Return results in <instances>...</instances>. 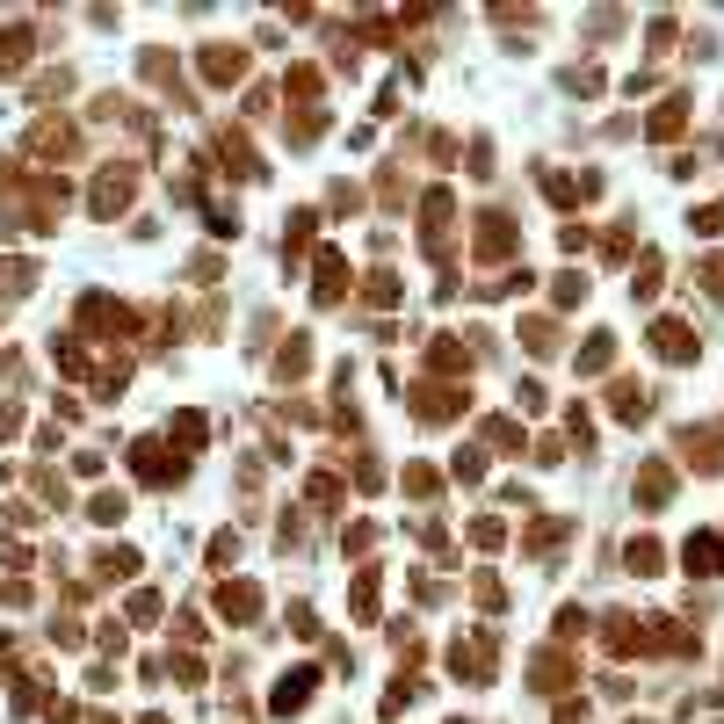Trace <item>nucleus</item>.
<instances>
[{
  "label": "nucleus",
  "mask_w": 724,
  "mask_h": 724,
  "mask_svg": "<svg viewBox=\"0 0 724 724\" xmlns=\"http://www.w3.org/2000/svg\"><path fill=\"white\" fill-rule=\"evenodd\" d=\"M131 196H138V167L109 160V167L95 174V196H87V210H95V218H116V210H124Z\"/></svg>",
  "instance_id": "obj_1"
},
{
  "label": "nucleus",
  "mask_w": 724,
  "mask_h": 724,
  "mask_svg": "<svg viewBox=\"0 0 724 724\" xmlns=\"http://www.w3.org/2000/svg\"><path fill=\"white\" fill-rule=\"evenodd\" d=\"M515 247H522L515 218H507V210H486L478 232H471V254H478V261H515Z\"/></svg>",
  "instance_id": "obj_2"
},
{
  "label": "nucleus",
  "mask_w": 724,
  "mask_h": 724,
  "mask_svg": "<svg viewBox=\"0 0 724 724\" xmlns=\"http://www.w3.org/2000/svg\"><path fill=\"white\" fill-rule=\"evenodd\" d=\"M645 341H652V355H659V362H696V355H703V341L688 334V319H652V334H645Z\"/></svg>",
  "instance_id": "obj_3"
},
{
  "label": "nucleus",
  "mask_w": 724,
  "mask_h": 724,
  "mask_svg": "<svg viewBox=\"0 0 724 724\" xmlns=\"http://www.w3.org/2000/svg\"><path fill=\"white\" fill-rule=\"evenodd\" d=\"M131 471H138V486H174V478H181V464L167 457L160 435H145V442L131 449Z\"/></svg>",
  "instance_id": "obj_4"
},
{
  "label": "nucleus",
  "mask_w": 724,
  "mask_h": 724,
  "mask_svg": "<svg viewBox=\"0 0 724 724\" xmlns=\"http://www.w3.org/2000/svg\"><path fill=\"white\" fill-rule=\"evenodd\" d=\"M413 413L428 420V428L457 420V413H464V384H420V391H413Z\"/></svg>",
  "instance_id": "obj_5"
},
{
  "label": "nucleus",
  "mask_w": 724,
  "mask_h": 724,
  "mask_svg": "<svg viewBox=\"0 0 724 724\" xmlns=\"http://www.w3.org/2000/svg\"><path fill=\"white\" fill-rule=\"evenodd\" d=\"M247 44H203V80L210 87H232V80H247Z\"/></svg>",
  "instance_id": "obj_6"
},
{
  "label": "nucleus",
  "mask_w": 724,
  "mask_h": 724,
  "mask_svg": "<svg viewBox=\"0 0 724 724\" xmlns=\"http://www.w3.org/2000/svg\"><path fill=\"white\" fill-rule=\"evenodd\" d=\"M312 297H319V305H341V297H348V261H341V247H319V261H312Z\"/></svg>",
  "instance_id": "obj_7"
},
{
  "label": "nucleus",
  "mask_w": 724,
  "mask_h": 724,
  "mask_svg": "<svg viewBox=\"0 0 724 724\" xmlns=\"http://www.w3.org/2000/svg\"><path fill=\"white\" fill-rule=\"evenodd\" d=\"M312 688H319V667H297V674H283V681H276L268 710H276V717H297V710L312 703Z\"/></svg>",
  "instance_id": "obj_8"
},
{
  "label": "nucleus",
  "mask_w": 724,
  "mask_h": 724,
  "mask_svg": "<svg viewBox=\"0 0 724 724\" xmlns=\"http://www.w3.org/2000/svg\"><path fill=\"white\" fill-rule=\"evenodd\" d=\"M681 565L696 572V580H717V572H724V536H710V529L688 536V543H681Z\"/></svg>",
  "instance_id": "obj_9"
},
{
  "label": "nucleus",
  "mask_w": 724,
  "mask_h": 724,
  "mask_svg": "<svg viewBox=\"0 0 724 724\" xmlns=\"http://www.w3.org/2000/svg\"><path fill=\"white\" fill-rule=\"evenodd\" d=\"M449 667H457L464 681H493V630H478L471 645H457V652H449Z\"/></svg>",
  "instance_id": "obj_10"
},
{
  "label": "nucleus",
  "mask_w": 724,
  "mask_h": 724,
  "mask_svg": "<svg viewBox=\"0 0 724 724\" xmlns=\"http://www.w3.org/2000/svg\"><path fill=\"white\" fill-rule=\"evenodd\" d=\"M681 449L696 471H724V428H681Z\"/></svg>",
  "instance_id": "obj_11"
},
{
  "label": "nucleus",
  "mask_w": 724,
  "mask_h": 724,
  "mask_svg": "<svg viewBox=\"0 0 724 724\" xmlns=\"http://www.w3.org/2000/svg\"><path fill=\"white\" fill-rule=\"evenodd\" d=\"M29 153H44V160H73V153H80V131H73V124H51V116H44V124L29 131Z\"/></svg>",
  "instance_id": "obj_12"
},
{
  "label": "nucleus",
  "mask_w": 724,
  "mask_h": 724,
  "mask_svg": "<svg viewBox=\"0 0 724 724\" xmlns=\"http://www.w3.org/2000/svg\"><path fill=\"white\" fill-rule=\"evenodd\" d=\"M609 413H616V420H630V428H638V420L652 413V391H645L638 377H616V384H609Z\"/></svg>",
  "instance_id": "obj_13"
},
{
  "label": "nucleus",
  "mask_w": 724,
  "mask_h": 724,
  "mask_svg": "<svg viewBox=\"0 0 724 724\" xmlns=\"http://www.w3.org/2000/svg\"><path fill=\"white\" fill-rule=\"evenodd\" d=\"M218 160H225V174H239V181H261L268 167L254 160V145L239 138V131H218Z\"/></svg>",
  "instance_id": "obj_14"
},
{
  "label": "nucleus",
  "mask_w": 724,
  "mask_h": 724,
  "mask_svg": "<svg viewBox=\"0 0 724 724\" xmlns=\"http://www.w3.org/2000/svg\"><path fill=\"white\" fill-rule=\"evenodd\" d=\"M218 616H232V623H254V616H261V587H247V580H225V587H218Z\"/></svg>",
  "instance_id": "obj_15"
},
{
  "label": "nucleus",
  "mask_w": 724,
  "mask_h": 724,
  "mask_svg": "<svg viewBox=\"0 0 724 724\" xmlns=\"http://www.w3.org/2000/svg\"><path fill=\"white\" fill-rule=\"evenodd\" d=\"M29 51H37V29L15 22L8 37H0V80H15V73H22V66H29Z\"/></svg>",
  "instance_id": "obj_16"
},
{
  "label": "nucleus",
  "mask_w": 724,
  "mask_h": 724,
  "mask_svg": "<svg viewBox=\"0 0 724 724\" xmlns=\"http://www.w3.org/2000/svg\"><path fill=\"white\" fill-rule=\"evenodd\" d=\"M428 370H435V377H464V370H471V348H464L457 334H435V348H428Z\"/></svg>",
  "instance_id": "obj_17"
},
{
  "label": "nucleus",
  "mask_w": 724,
  "mask_h": 724,
  "mask_svg": "<svg viewBox=\"0 0 724 724\" xmlns=\"http://www.w3.org/2000/svg\"><path fill=\"white\" fill-rule=\"evenodd\" d=\"M688 131V95H667V102H659L652 109V124H645V138H659V145H667V138H681Z\"/></svg>",
  "instance_id": "obj_18"
},
{
  "label": "nucleus",
  "mask_w": 724,
  "mask_h": 724,
  "mask_svg": "<svg viewBox=\"0 0 724 724\" xmlns=\"http://www.w3.org/2000/svg\"><path fill=\"white\" fill-rule=\"evenodd\" d=\"M312 232H319V210H290V232H283V261H305V254H312Z\"/></svg>",
  "instance_id": "obj_19"
},
{
  "label": "nucleus",
  "mask_w": 724,
  "mask_h": 724,
  "mask_svg": "<svg viewBox=\"0 0 724 724\" xmlns=\"http://www.w3.org/2000/svg\"><path fill=\"white\" fill-rule=\"evenodd\" d=\"M638 500H645V507H667V500H674V471H667V464H645V471H638Z\"/></svg>",
  "instance_id": "obj_20"
},
{
  "label": "nucleus",
  "mask_w": 724,
  "mask_h": 724,
  "mask_svg": "<svg viewBox=\"0 0 724 724\" xmlns=\"http://www.w3.org/2000/svg\"><path fill=\"white\" fill-rule=\"evenodd\" d=\"M572 362H580V377H601V370L616 362V334H587V348L572 355Z\"/></svg>",
  "instance_id": "obj_21"
},
{
  "label": "nucleus",
  "mask_w": 724,
  "mask_h": 724,
  "mask_svg": "<svg viewBox=\"0 0 724 724\" xmlns=\"http://www.w3.org/2000/svg\"><path fill=\"white\" fill-rule=\"evenodd\" d=\"M29 283H37V261H0V305L29 297Z\"/></svg>",
  "instance_id": "obj_22"
},
{
  "label": "nucleus",
  "mask_w": 724,
  "mask_h": 724,
  "mask_svg": "<svg viewBox=\"0 0 724 724\" xmlns=\"http://www.w3.org/2000/svg\"><path fill=\"white\" fill-rule=\"evenodd\" d=\"M312 370V341L290 334V348H276V377H305Z\"/></svg>",
  "instance_id": "obj_23"
},
{
  "label": "nucleus",
  "mask_w": 724,
  "mask_h": 724,
  "mask_svg": "<svg viewBox=\"0 0 724 724\" xmlns=\"http://www.w3.org/2000/svg\"><path fill=\"white\" fill-rule=\"evenodd\" d=\"M124 515H131V500H124V493H95V500H87V522H102V529H116Z\"/></svg>",
  "instance_id": "obj_24"
},
{
  "label": "nucleus",
  "mask_w": 724,
  "mask_h": 724,
  "mask_svg": "<svg viewBox=\"0 0 724 724\" xmlns=\"http://www.w3.org/2000/svg\"><path fill=\"white\" fill-rule=\"evenodd\" d=\"M522 348L529 355H551L558 348V319H522Z\"/></svg>",
  "instance_id": "obj_25"
},
{
  "label": "nucleus",
  "mask_w": 724,
  "mask_h": 724,
  "mask_svg": "<svg viewBox=\"0 0 724 724\" xmlns=\"http://www.w3.org/2000/svg\"><path fill=\"white\" fill-rule=\"evenodd\" d=\"M659 558H667V551H659L652 536H630V551H623V565H630V572H659Z\"/></svg>",
  "instance_id": "obj_26"
},
{
  "label": "nucleus",
  "mask_w": 724,
  "mask_h": 724,
  "mask_svg": "<svg viewBox=\"0 0 724 724\" xmlns=\"http://www.w3.org/2000/svg\"><path fill=\"white\" fill-rule=\"evenodd\" d=\"M551 297H558V305H587V276H580V268H565V276H551Z\"/></svg>",
  "instance_id": "obj_27"
},
{
  "label": "nucleus",
  "mask_w": 724,
  "mask_h": 724,
  "mask_svg": "<svg viewBox=\"0 0 724 724\" xmlns=\"http://www.w3.org/2000/svg\"><path fill=\"white\" fill-rule=\"evenodd\" d=\"M486 442H493V449H522V420L493 413V420H486Z\"/></svg>",
  "instance_id": "obj_28"
},
{
  "label": "nucleus",
  "mask_w": 724,
  "mask_h": 724,
  "mask_svg": "<svg viewBox=\"0 0 724 724\" xmlns=\"http://www.w3.org/2000/svg\"><path fill=\"white\" fill-rule=\"evenodd\" d=\"M51 362H58L66 377H87V348H80V341H51Z\"/></svg>",
  "instance_id": "obj_29"
},
{
  "label": "nucleus",
  "mask_w": 724,
  "mask_h": 724,
  "mask_svg": "<svg viewBox=\"0 0 724 724\" xmlns=\"http://www.w3.org/2000/svg\"><path fill=\"white\" fill-rule=\"evenodd\" d=\"M95 572H102V580H131V572H138V551H102Z\"/></svg>",
  "instance_id": "obj_30"
},
{
  "label": "nucleus",
  "mask_w": 724,
  "mask_h": 724,
  "mask_svg": "<svg viewBox=\"0 0 724 724\" xmlns=\"http://www.w3.org/2000/svg\"><path fill=\"white\" fill-rule=\"evenodd\" d=\"M449 478H457V486H478V478H486V457H478V449H457V464H449Z\"/></svg>",
  "instance_id": "obj_31"
},
{
  "label": "nucleus",
  "mask_w": 724,
  "mask_h": 724,
  "mask_svg": "<svg viewBox=\"0 0 724 724\" xmlns=\"http://www.w3.org/2000/svg\"><path fill=\"white\" fill-rule=\"evenodd\" d=\"M565 536H572V522H536V529H529V551H558Z\"/></svg>",
  "instance_id": "obj_32"
},
{
  "label": "nucleus",
  "mask_w": 724,
  "mask_h": 724,
  "mask_svg": "<svg viewBox=\"0 0 724 724\" xmlns=\"http://www.w3.org/2000/svg\"><path fill=\"white\" fill-rule=\"evenodd\" d=\"M630 297H659V254H638V283H630Z\"/></svg>",
  "instance_id": "obj_33"
},
{
  "label": "nucleus",
  "mask_w": 724,
  "mask_h": 724,
  "mask_svg": "<svg viewBox=\"0 0 724 724\" xmlns=\"http://www.w3.org/2000/svg\"><path fill=\"white\" fill-rule=\"evenodd\" d=\"M203 435H210L203 413H181V420H174V442H181V449H203Z\"/></svg>",
  "instance_id": "obj_34"
},
{
  "label": "nucleus",
  "mask_w": 724,
  "mask_h": 724,
  "mask_svg": "<svg viewBox=\"0 0 724 724\" xmlns=\"http://www.w3.org/2000/svg\"><path fill=\"white\" fill-rule=\"evenodd\" d=\"M210 232H218V239H239V210H232V203H210Z\"/></svg>",
  "instance_id": "obj_35"
},
{
  "label": "nucleus",
  "mask_w": 724,
  "mask_h": 724,
  "mask_svg": "<svg viewBox=\"0 0 724 724\" xmlns=\"http://www.w3.org/2000/svg\"><path fill=\"white\" fill-rule=\"evenodd\" d=\"M305 493H312V507H341V478H326V471H319Z\"/></svg>",
  "instance_id": "obj_36"
},
{
  "label": "nucleus",
  "mask_w": 724,
  "mask_h": 724,
  "mask_svg": "<svg viewBox=\"0 0 724 724\" xmlns=\"http://www.w3.org/2000/svg\"><path fill=\"white\" fill-rule=\"evenodd\" d=\"M471 543H478V551H493V543H507V522H493V515H486V522H471Z\"/></svg>",
  "instance_id": "obj_37"
},
{
  "label": "nucleus",
  "mask_w": 724,
  "mask_h": 724,
  "mask_svg": "<svg viewBox=\"0 0 724 724\" xmlns=\"http://www.w3.org/2000/svg\"><path fill=\"white\" fill-rule=\"evenodd\" d=\"M688 225H696L703 239H717V232H724V203H703V210H696V218H688Z\"/></svg>",
  "instance_id": "obj_38"
},
{
  "label": "nucleus",
  "mask_w": 724,
  "mask_h": 724,
  "mask_svg": "<svg viewBox=\"0 0 724 724\" xmlns=\"http://www.w3.org/2000/svg\"><path fill=\"white\" fill-rule=\"evenodd\" d=\"M370 305H399V276H384V268H377V276H370Z\"/></svg>",
  "instance_id": "obj_39"
},
{
  "label": "nucleus",
  "mask_w": 724,
  "mask_h": 724,
  "mask_svg": "<svg viewBox=\"0 0 724 724\" xmlns=\"http://www.w3.org/2000/svg\"><path fill=\"white\" fill-rule=\"evenodd\" d=\"M406 493L428 500V493H435V471H428V464H406Z\"/></svg>",
  "instance_id": "obj_40"
},
{
  "label": "nucleus",
  "mask_w": 724,
  "mask_h": 724,
  "mask_svg": "<svg viewBox=\"0 0 724 724\" xmlns=\"http://www.w3.org/2000/svg\"><path fill=\"white\" fill-rule=\"evenodd\" d=\"M703 290H710V297H724V254H710V261H703Z\"/></svg>",
  "instance_id": "obj_41"
},
{
  "label": "nucleus",
  "mask_w": 724,
  "mask_h": 724,
  "mask_svg": "<svg viewBox=\"0 0 724 724\" xmlns=\"http://www.w3.org/2000/svg\"><path fill=\"white\" fill-rule=\"evenodd\" d=\"M239 558V536H210V565H232Z\"/></svg>",
  "instance_id": "obj_42"
},
{
  "label": "nucleus",
  "mask_w": 724,
  "mask_h": 724,
  "mask_svg": "<svg viewBox=\"0 0 724 724\" xmlns=\"http://www.w3.org/2000/svg\"><path fill=\"white\" fill-rule=\"evenodd\" d=\"M580 630H587V616H580V609H558V638H565V645L580 638Z\"/></svg>",
  "instance_id": "obj_43"
},
{
  "label": "nucleus",
  "mask_w": 724,
  "mask_h": 724,
  "mask_svg": "<svg viewBox=\"0 0 724 724\" xmlns=\"http://www.w3.org/2000/svg\"><path fill=\"white\" fill-rule=\"evenodd\" d=\"M15 428H22V406H8V399H0V442H8Z\"/></svg>",
  "instance_id": "obj_44"
},
{
  "label": "nucleus",
  "mask_w": 724,
  "mask_h": 724,
  "mask_svg": "<svg viewBox=\"0 0 724 724\" xmlns=\"http://www.w3.org/2000/svg\"><path fill=\"white\" fill-rule=\"evenodd\" d=\"M558 724H587V710H572V703H565V710H558Z\"/></svg>",
  "instance_id": "obj_45"
},
{
  "label": "nucleus",
  "mask_w": 724,
  "mask_h": 724,
  "mask_svg": "<svg viewBox=\"0 0 724 724\" xmlns=\"http://www.w3.org/2000/svg\"><path fill=\"white\" fill-rule=\"evenodd\" d=\"M145 724H167V717H145Z\"/></svg>",
  "instance_id": "obj_46"
},
{
  "label": "nucleus",
  "mask_w": 724,
  "mask_h": 724,
  "mask_svg": "<svg viewBox=\"0 0 724 724\" xmlns=\"http://www.w3.org/2000/svg\"><path fill=\"white\" fill-rule=\"evenodd\" d=\"M449 724H464V717H449Z\"/></svg>",
  "instance_id": "obj_47"
}]
</instances>
